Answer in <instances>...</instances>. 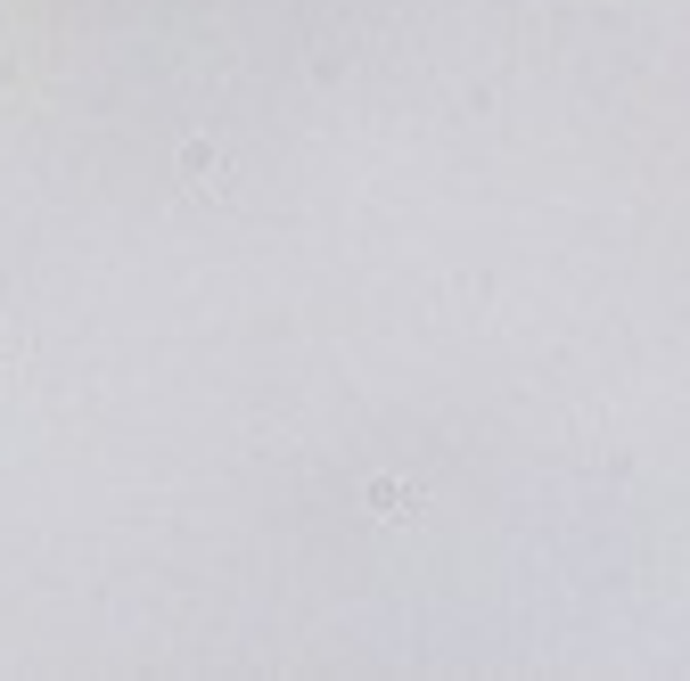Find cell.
Returning <instances> with one entry per match:
<instances>
[{
  "instance_id": "cell-2",
  "label": "cell",
  "mask_w": 690,
  "mask_h": 681,
  "mask_svg": "<svg viewBox=\"0 0 690 681\" xmlns=\"http://www.w3.org/2000/svg\"><path fill=\"white\" fill-rule=\"evenodd\" d=\"M371 509H378V517H411V509H419V493H411V484H394V477H378V484H371Z\"/></svg>"
},
{
  "instance_id": "cell-1",
  "label": "cell",
  "mask_w": 690,
  "mask_h": 681,
  "mask_svg": "<svg viewBox=\"0 0 690 681\" xmlns=\"http://www.w3.org/2000/svg\"><path fill=\"white\" fill-rule=\"evenodd\" d=\"M181 173H189V189H205V198H223V148L214 140H181Z\"/></svg>"
}]
</instances>
